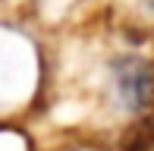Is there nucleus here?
Segmentation results:
<instances>
[{"mask_svg":"<svg viewBox=\"0 0 154 151\" xmlns=\"http://www.w3.org/2000/svg\"><path fill=\"white\" fill-rule=\"evenodd\" d=\"M145 6H151V10H154V0H145Z\"/></svg>","mask_w":154,"mask_h":151,"instance_id":"obj_3","label":"nucleus"},{"mask_svg":"<svg viewBox=\"0 0 154 151\" xmlns=\"http://www.w3.org/2000/svg\"><path fill=\"white\" fill-rule=\"evenodd\" d=\"M126 151H151V148H145V145H138V142H126Z\"/></svg>","mask_w":154,"mask_h":151,"instance_id":"obj_2","label":"nucleus"},{"mask_svg":"<svg viewBox=\"0 0 154 151\" xmlns=\"http://www.w3.org/2000/svg\"><path fill=\"white\" fill-rule=\"evenodd\" d=\"M113 85L129 110H142L154 101V66L135 54L120 57L113 63Z\"/></svg>","mask_w":154,"mask_h":151,"instance_id":"obj_1","label":"nucleus"}]
</instances>
